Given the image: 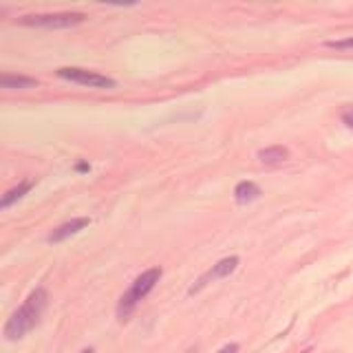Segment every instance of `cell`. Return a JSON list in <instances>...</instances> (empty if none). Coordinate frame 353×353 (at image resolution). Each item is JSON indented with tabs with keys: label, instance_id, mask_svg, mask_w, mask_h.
Here are the masks:
<instances>
[{
	"label": "cell",
	"instance_id": "1",
	"mask_svg": "<svg viewBox=\"0 0 353 353\" xmlns=\"http://www.w3.org/2000/svg\"><path fill=\"white\" fill-rule=\"evenodd\" d=\"M47 303H49L47 290H42V287H36V290H33L27 296V301L22 303V307L18 309V312H14V314H11V318L7 320V325H5V338L7 340H20V338H25L29 331L40 323L44 309H47Z\"/></svg>",
	"mask_w": 353,
	"mask_h": 353
},
{
	"label": "cell",
	"instance_id": "2",
	"mask_svg": "<svg viewBox=\"0 0 353 353\" xmlns=\"http://www.w3.org/2000/svg\"><path fill=\"white\" fill-rule=\"evenodd\" d=\"M161 268H152V270H146L141 276H137L135 283H132L130 290L119 298V305H117V318L124 323V320L132 314V309L139 305V301H143L152 290L154 285L159 283L161 279Z\"/></svg>",
	"mask_w": 353,
	"mask_h": 353
},
{
	"label": "cell",
	"instance_id": "3",
	"mask_svg": "<svg viewBox=\"0 0 353 353\" xmlns=\"http://www.w3.org/2000/svg\"><path fill=\"white\" fill-rule=\"evenodd\" d=\"M84 14H75V11H66V14H38V16H22L18 18L20 25L25 27H47V29H64L75 27L84 22Z\"/></svg>",
	"mask_w": 353,
	"mask_h": 353
},
{
	"label": "cell",
	"instance_id": "4",
	"mask_svg": "<svg viewBox=\"0 0 353 353\" xmlns=\"http://www.w3.org/2000/svg\"><path fill=\"white\" fill-rule=\"evenodd\" d=\"M58 75L62 80H69V82L82 84L88 88H115L113 77L88 71V69H77V66H64V69H58Z\"/></svg>",
	"mask_w": 353,
	"mask_h": 353
},
{
	"label": "cell",
	"instance_id": "5",
	"mask_svg": "<svg viewBox=\"0 0 353 353\" xmlns=\"http://www.w3.org/2000/svg\"><path fill=\"white\" fill-rule=\"evenodd\" d=\"M239 268V256H228V259H221L216 265H212L205 274H201L199 276V281L188 290V294L190 296H194V294H199L203 290V287H208L210 283H216V281H221V279H225V276H230L232 272H234Z\"/></svg>",
	"mask_w": 353,
	"mask_h": 353
},
{
	"label": "cell",
	"instance_id": "6",
	"mask_svg": "<svg viewBox=\"0 0 353 353\" xmlns=\"http://www.w3.org/2000/svg\"><path fill=\"white\" fill-rule=\"evenodd\" d=\"M88 223H91V219H86V216L66 221V223H62L60 228H55L51 232V234H49V243H62L64 239H69V236L77 234V232H82L84 228H88Z\"/></svg>",
	"mask_w": 353,
	"mask_h": 353
},
{
	"label": "cell",
	"instance_id": "7",
	"mask_svg": "<svg viewBox=\"0 0 353 353\" xmlns=\"http://www.w3.org/2000/svg\"><path fill=\"white\" fill-rule=\"evenodd\" d=\"M261 196V188L254 183V181H241L234 188V199L239 203H250V201H256Z\"/></svg>",
	"mask_w": 353,
	"mask_h": 353
},
{
	"label": "cell",
	"instance_id": "8",
	"mask_svg": "<svg viewBox=\"0 0 353 353\" xmlns=\"http://www.w3.org/2000/svg\"><path fill=\"white\" fill-rule=\"evenodd\" d=\"M287 157H290V150L285 146H272V148H265L259 152V159L268 165H274V163H283Z\"/></svg>",
	"mask_w": 353,
	"mask_h": 353
},
{
	"label": "cell",
	"instance_id": "9",
	"mask_svg": "<svg viewBox=\"0 0 353 353\" xmlns=\"http://www.w3.org/2000/svg\"><path fill=\"white\" fill-rule=\"evenodd\" d=\"M0 86L3 88H31L38 86L36 77H27V75H3L0 77Z\"/></svg>",
	"mask_w": 353,
	"mask_h": 353
},
{
	"label": "cell",
	"instance_id": "10",
	"mask_svg": "<svg viewBox=\"0 0 353 353\" xmlns=\"http://www.w3.org/2000/svg\"><path fill=\"white\" fill-rule=\"evenodd\" d=\"M31 185H33V181H22V183H18V188H14V190H9V192L3 196V201H0V208H9L11 203H16L18 199H22V196H25V194L31 190Z\"/></svg>",
	"mask_w": 353,
	"mask_h": 353
},
{
	"label": "cell",
	"instance_id": "11",
	"mask_svg": "<svg viewBox=\"0 0 353 353\" xmlns=\"http://www.w3.org/2000/svg\"><path fill=\"white\" fill-rule=\"evenodd\" d=\"M329 47H334V49H353V38L338 40V42H329Z\"/></svg>",
	"mask_w": 353,
	"mask_h": 353
},
{
	"label": "cell",
	"instance_id": "12",
	"mask_svg": "<svg viewBox=\"0 0 353 353\" xmlns=\"http://www.w3.org/2000/svg\"><path fill=\"white\" fill-rule=\"evenodd\" d=\"M342 121L353 130V106H347L345 110H342Z\"/></svg>",
	"mask_w": 353,
	"mask_h": 353
},
{
	"label": "cell",
	"instance_id": "13",
	"mask_svg": "<svg viewBox=\"0 0 353 353\" xmlns=\"http://www.w3.org/2000/svg\"><path fill=\"white\" fill-rule=\"evenodd\" d=\"M239 351V345L236 342H230V345H225L223 349H219L216 353H236Z\"/></svg>",
	"mask_w": 353,
	"mask_h": 353
},
{
	"label": "cell",
	"instance_id": "14",
	"mask_svg": "<svg viewBox=\"0 0 353 353\" xmlns=\"http://www.w3.org/2000/svg\"><path fill=\"white\" fill-rule=\"evenodd\" d=\"M80 353H95L93 349H84V351H80Z\"/></svg>",
	"mask_w": 353,
	"mask_h": 353
},
{
	"label": "cell",
	"instance_id": "15",
	"mask_svg": "<svg viewBox=\"0 0 353 353\" xmlns=\"http://www.w3.org/2000/svg\"><path fill=\"white\" fill-rule=\"evenodd\" d=\"M188 353H194V351H188Z\"/></svg>",
	"mask_w": 353,
	"mask_h": 353
}]
</instances>
